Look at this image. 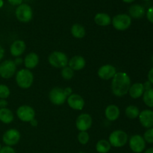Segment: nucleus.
Segmentation results:
<instances>
[{"mask_svg":"<svg viewBox=\"0 0 153 153\" xmlns=\"http://www.w3.org/2000/svg\"><path fill=\"white\" fill-rule=\"evenodd\" d=\"M131 86V79L126 73L117 72L111 79V91L115 97H122L128 93Z\"/></svg>","mask_w":153,"mask_h":153,"instance_id":"f257e3e1","label":"nucleus"},{"mask_svg":"<svg viewBox=\"0 0 153 153\" xmlns=\"http://www.w3.org/2000/svg\"><path fill=\"white\" fill-rule=\"evenodd\" d=\"M15 80L18 87L22 89H28L34 83V74L28 69H21L16 73Z\"/></svg>","mask_w":153,"mask_h":153,"instance_id":"f03ea898","label":"nucleus"},{"mask_svg":"<svg viewBox=\"0 0 153 153\" xmlns=\"http://www.w3.org/2000/svg\"><path fill=\"white\" fill-rule=\"evenodd\" d=\"M48 62L55 68H64L68 66L69 58L64 52L61 51H54L48 57Z\"/></svg>","mask_w":153,"mask_h":153,"instance_id":"7ed1b4c3","label":"nucleus"},{"mask_svg":"<svg viewBox=\"0 0 153 153\" xmlns=\"http://www.w3.org/2000/svg\"><path fill=\"white\" fill-rule=\"evenodd\" d=\"M108 141L111 146L113 147L121 148L128 143V134L123 130H114L109 135Z\"/></svg>","mask_w":153,"mask_h":153,"instance_id":"20e7f679","label":"nucleus"},{"mask_svg":"<svg viewBox=\"0 0 153 153\" xmlns=\"http://www.w3.org/2000/svg\"><path fill=\"white\" fill-rule=\"evenodd\" d=\"M112 25L117 31H126L131 25V18L126 13H120L113 17L111 20Z\"/></svg>","mask_w":153,"mask_h":153,"instance_id":"39448f33","label":"nucleus"},{"mask_svg":"<svg viewBox=\"0 0 153 153\" xmlns=\"http://www.w3.org/2000/svg\"><path fill=\"white\" fill-rule=\"evenodd\" d=\"M16 17L19 22L27 23L30 22L33 18V10L32 8L28 4L22 3L20 5L17 6L15 10Z\"/></svg>","mask_w":153,"mask_h":153,"instance_id":"423d86ee","label":"nucleus"},{"mask_svg":"<svg viewBox=\"0 0 153 153\" xmlns=\"http://www.w3.org/2000/svg\"><path fill=\"white\" fill-rule=\"evenodd\" d=\"M16 73V65L12 60H5L0 64V76L2 79H10Z\"/></svg>","mask_w":153,"mask_h":153,"instance_id":"0eeeda50","label":"nucleus"},{"mask_svg":"<svg viewBox=\"0 0 153 153\" xmlns=\"http://www.w3.org/2000/svg\"><path fill=\"white\" fill-rule=\"evenodd\" d=\"M49 101L55 105H62L67 102V97L63 88L55 87L49 91Z\"/></svg>","mask_w":153,"mask_h":153,"instance_id":"6e6552de","label":"nucleus"},{"mask_svg":"<svg viewBox=\"0 0 153 153\" xmlns=\"http://www.w3.org/2000/svg\"><path fill=\"white\" fill-rule=\"evenodd\" d=\"M16 116L19 120L24 123H29L35 118V111L31 106L23 105L17 108Z\"/></svg>","mask_w":153,"mask_h":153,"instance_id":"1a4fd4ad","label":"nucleus"},{"mask_svg":"<svg viewBox=\"0 0 153 153\" xmlns=\"http://www.w3.org/2000/svg\"><path fill=\"white\" fill-rule=\"evenodd\" d=\"M21 138L20 132L16 128H10L3 134L2 141L6 146H13L17 144Z\"/></svg>","mask_w":153,"mask_h":153,"instance_id":"9d476101","label":"nucleus"},{"mask_svg":"<svg viewBox=\"0 0 153 153\" xmlns=\"http://www.w3.org/2000/svg\"><path fill=\"white\" fill-rule=\"evenodd\" d=\"M130 149L134 153H141L146 148V141L140 134H134L128 139Z\"/></svg>","mask_w":153,"mask_h":153,"instance_id":"9b49d317","label":"nucleus"},{"mask_svg":"<svg viewBox=\"0 0 153 153\" xmlns=\"http://www.w3.org/2000/svg\"><path fill=\"white\" fill-rule=\"evenodd\" d=\"M92 117L87 113H82L79 114L76 120V128L79 131H88L92 126Z\"/></svg>","mask_w":153,"mask_h":153,"instance_id":"f8f14e48","label":"nucleus"},{"mask_svg":"<svg viewBox=\"0 0 153 153\" xmlns=\"http://www.w3.org/2000/svg\"><path fill=\"white\" fill-rule=\"evenodd\" d=\"M117 73V71L114 66L111 64H104L99 68L97 75L101 79L107 81L113 79Z\"/></svg>","mask_w":153,"mask_h":153,"instance_id":"ddd939ff","label":"nucleus"},{"mask_svg":"<svg viewBox=\"0 0 153 153\" xmlns=\"http://www.w3.org/2000/svg\"><path fill=\"white\" fill-rule=\"evenodd\" d=\"M67 102L70 108L75 111H82L85 107V100L81 95L72 94L67 99Z\"/></svg>","mask_w":153,"mask_h":153,"instance_id":"4468645a","label":"nucleus"},{"mask_svg":"<svg viewBox=\"0 0 153 153\" xmlns=\"http://www.w3.org/2000/svg\"><path fill=\"white\" fill-rule=\"evenodd\" d=\"M139 121L142 126L146 128H150L153 127V111L146 110L142 111L139 114Z\"/></svg>","mask_w":153,"mask_h":153,"instance_id":"2eb2a0df","label":"nucleus"},{"mask_svg":"<svg viewBox=\"0 0 153 153\" xmlns=\"http://www.w3.org/2000/svg\"><path fill=\"white\" fill-rule=\"evenodd\" d=\"M26 49V44L22 40H16L10 46V52L12 56L17 58L20 57Z\"/></svg>","mask_w":153,"mask_h":153,"instance_id":"dca6fc26","label":"nucleus"},{"mask_svg":"<svg viewBox=\"0 0 153 153\" xmlns=\"http://www.w3.org/2000/svg\"><path fill=\"white\" fill-rule=\"evenodd\" d=\"M86 66V61L85 58L81 55H75L69 59L68 67H70L73 71H79L83 70Z\"/></svg>","mask_w":153,"mask_h":153,"instance_id":"f3484780","label":"nucleus"},{"mask_svg":"<svg viewBox=\"0 0 153 153\" xmlns=\"http://www.w3.org/2000/svg\"><path fill=\"white\" fill-rule=\"evenodd\" d=\"M40 58L39 55L35 52H29L25 55L23 59V64L25 67V69L28 70H32L34 69L39 64Z\"/></svg>","mask_w":153,"mask_h":153,"instance_id":"a211bd4d","label":"nucleus"},{"mask_svg":"<svg viewBox=\"0 0 153 153\" xmlns=\"http://www.w3.org/2000/svg\"><path fill=\"white\" fill-rule=\"evenodd\" d=\"M120 115V110L116 105H109L105 110V116L108 120L114 122L119 119Z\"/></svg>","mask_w":153,"mask_h":153,"instance_id":"6ab92c4d","label":"nucleus"},{"mask_svg":"<svg viewBox=\"0 0 153 153\" xmlns=\"http://www.w3.org/2000/svg\"><path fill=\"white\" fill-rule=\"evenodd\" d=\"M144 91L143 84L140 82H136L133 85H131L128 94L132 99H138L143 96Z\"/></svg>","mask_w":153,"mask_h":153,"instance_id":"aec40b11","label":"nucleus"},{"mask_svg":"<svg viewBox=\"0 0 153 153\" xmlns=\"http://www.w3.org/2000/svg\"><path fill=\"white\" fill-rule=\"evenodd\" d=\"M111 17L106 13H98L94 16V22L100 26H108L111 24Z\"/></svg>","mask_w":153,"mask_h":153,"instance_id":"412c9836","label":"nucleus"},{"mask_svg":"<svg viewBox=\"0 0 153 153\" xmlns=\"http://www.w3.org/2000/svg\"><path fill=\"white\" fill-rule=\"evenodd\" d=\"M128 13L131 18L140 19L145 15V9L142 5L138 4H132L128 9Z\"/></svg>","mask_w":153,"mask_h":153,"instance_id":"4be33fe9","label":"nucleus"},{"mask_svg":"<svg viewBox=\"0 0 153 153\" xmlns=\"http://www.w3.org/2000/svg\"><path fill=\"white\" fill-rule=\"evenodd\" d=\"M14 120V115L7 108H0V121L4 124H10Z\"/></svg>","mask_w":153,"mask_h":153,"instance_id":"5701e85b","label":"nucleus"},{"mask_svg":"<svg viewBox=\"0 0 153 153\" xmlns=\"http://www.w3.org/2000/svg\"><path fill=\"white\" fill-rule=\"evenodd\" d=\"M70 32L73 37L77 39H82L86 35V31L85 27L79 23H75L72 25Z\"/></svg>","mask_w":153,"mask_h":153,"instance_id":"b1692460","label":"nucleus"},{"mask_svg":"<svg viewBox=\"0 0 153 153\" xmlns=\"http://www.w3.org/2000/svg\"><path fill=\"white\" fill-rule=\"evenodd\" d=\"M111 149L108 140L102 139L100 140L96 144V150L98 153H108Z\"/></svg>","mask_w":153,"mask_h":153,"instance_id":"393cba45","label":"nucleus"},{"mask_svg":"<svg viewBox=\"0 0 153 153\" xmlns=\"http://www.w3.org/2000/svg\"><path fill=\"white\" fill-rule=\"evenodd\" d=\"M125 114L128 119H136L138 117L140 114V110L135 105H128L125 109Z\"/></svg>","mask_w":153,"mask_h":153,"instance_id":"a878e982","label":"nucleus"},{"mask_svg":"<svg viewBox=\"0 0 153 153\" xmlns=\"http://www.w3.org/2000/svg\"><path fill=\"white\" fill-rule=\"evenodd\" d=\"M143 100L146 105L153 108V88L144 91L143 94Z\"/></svg>","mask_w":153,"mask_h":153,"instance_id":"bb28decb","label":"nucleus"},{"mask_svg":"<svg viewBox=\"0 0 153 153\" xmlns=\"http://www.w3.org/2000/svg\"><path fill=\"white\" fill-rule=\"evenodd\" d=\"M74 72L70 67L67 66V67H64L61 70V76L65 80H70L74 77Z\"/></svg>","mask_w":153,"mask_h":153,"instance_id":"cd10ccee","label":"nucleus"},{"mask_svg":"<svg viewBox=\"0 0 153 153\" xmlns=\"http://www.w3.org/2000/svg\"><path fill=\"white\" fill-rule=\"evenodd\" d=\"M77 138L80 144L86 145L90 140V135L88 131H79Z\"/></svg>","mask_w":153,"mask_h":153,"instance_id":"c85d7f7f","label":"nucleus"},{"mask_svg":"<svg viewBox=\"0 0 153 153\" xmlns=\"http://www.w3.org/2000/svg\"><path fill=\"white\" fill-rule=\"evenodd\" d=\"M10 95V88L5 85H0V100H6Z\"/></svg>","mask_w":153,"mask_h":153,"instance_id":"c756f323","label":"nucleus"},{"mask_svg":"<svg viewBox=\"0 0 153 153\" xmlns=\"http://www.w3.org/2000/svg\"><path fill=\"white\" fill-rule=\"evenodd\" d=\"M143 138H144L145 141L147 142V143H153V127L148 128L145 131L144 134H143Z\"/></svg>","mask_w":153,"mask_h":153,"instance_id":"7c9ffc66","label":"nucleus"},{"mask_svg":"<svg viewBox=\"0 0 153 153\" xmlns=\"http://www.w3.org/2000/svg\"><path fill=\"white\" fill-rule=\"evenodd\" d=\"M0 153H16V151L12 146H4L1 148Z\"/></svg>","mask_w":153,"mask_h":153,"instance_id":"2f4dec72","label":"nucleus"},{"mask_svg":"<svg viewBox=\"0 0 153 153\" xmlns=\"http://www.w3.org/2000/svg\"><path fill=\"white\" fill-rule=\"evenodd\" d=\"M146 17H147L148 20L153 24V6L148 9L147 12H146Z\"/></svg>","mask_w":153,"mask_h":153,"instance_id":"473e14b6","label":"nucleus"},{"mask_svg":"<svg viewBox=\"0 0 153 153\" xmlns=\"http://www.w3.org/2000/svg\"><path fill=\"white\" fill-rule=\"evenodd\" d=\"M7 1L13 6H19L22 4V0H7Z\"/></svg>","mask_w":153,"mask_h":153,"instance_id":"72a5a7b5","label":"nucleus"},{"mask_svg":"<svg viewBox=\"0 0 153 153\" xmlns=\"http://www.w3.org/2000/svg\"><path fill=\"white\" fill-rule=\"evenodd\" d=\"M143 88H144V91H148V90L152 89V85L151 84V82H149V81L146 82L144 84H143Z\"/></svg>","mask_w":153,"mask_h":153,"instance_id":"f704fd0d","label":"nucleus"},{"mask_svg":"<svg viewBox=\"0 0 153 153\" xmlns=\"http://www.w3.org/2000/svg\"><path fill=\"white\" fill-rule=\"evenodd\" d=\"M148 81L153 85V67L149 70V73H148Z\"/></svg>","mask_w":153,"mask_h":153,"instance_id":"c9c22d12","label":"nucleus"},{"mask_svg":"<svg viewBox=\"0 0 153 153\" xmlns=\"http://www.w3.org/2000/svg\"><path fill=\"white\" fill-rule=\"evenodd\" d=\"M64 93H65L66 96H67V97H69V96L71 95L72 94H73V90H72V88H70V87H67V88H64Z\"/></svg>","mask_w":153,"mask_h":153,"instance_id":"e433bc0d","label":"nucleus"},{"mask_svg":"<svg viewBox=\"0 0 153 153\" xmlns=\"http://www.w3.org/2000/svg\"><path fill=\"white\" fill-rule=\"evenodd\" d=\"M13 61H14L15 64H16V67H17V66L21 65V64L23 63V59H22V58H20V57H17V58H16V59H15Z\"/></svg>","mask_w":153,"mask_h":153,"instance_id":"4c0bfd02","label":"nucleus"},{"mask_svg":"<svg viewBox=\"0 0 153 153\" xmlns=\"http://www.w3.org/2000/svg\"><path fill=\"white\" fill-rule=\"evenodd\" d=\"M7 105V102L6 100H0V108H6Z\"/></svg>","mask_w":153,"mask_h":153,"instance_id":"58836bf2","label":"nucleus"},{"mask_svg":"<svg viewBox=\"0 0 153 153\" xmlns=\"http://www.w3.org/2000/svg\"><path fill=\"white\" fill-rule=\"evenodd\" d=\"M4 56V49L2 47L1 45H0V61L3 59Z\"/></svg>","mask_w":153,"mask_h":153,"instance_id":"ea45409f","label":"nucleus"},{"mask_svg":"<svg viewBox=\"0 0 153 153\" xmlns=\"http://www.w3.org/2000/svg\"><path fill=\"white\" fill-rule=\"evenodd\" d=\"M29 123L32 127H36V126H37V125H38V121H37V120L34 118V119H33L32 120L30 121Z\"/></svg>","mask_w":153,"mask_h":153,"instance_id":"a19ab883","label":"nucleus"},{"mask_svg":"<svg viewBox=\"0 0 153 153\" xmlns=\"http://www.w3.org/2000/svg\"><path fill=\"white\" fill-rule=\"evenodd\" d=\"M144 153H153V148H149V149H146Z\"/></svg>","mask_w":153,"mask_h":153,"instance_id":"79ce46f5","label":"nucleus"},{"mask_svg":"<svg viewBox=\"0 0 153 153\" xmlns=\"http://www.w3.org/2000/svg\"><path fill=\"white\" fill-rule=\"evenodd\" d=\"M134 1V0H123V1H124V2H126V3H131V2H133Z\"/></svg>","mask_w":153,"mask_h":153,"instance_id":"37998d69","label":"nucleus"},{"mask_svg":"<svg viewBox=\"0 0 153 153\" xmlns=\"http://www.w3.org/2000/svg\"><path fill=\"white\" fill-rule=\"evenodd\" d=\"M3 5H4V1H3V0H0V8L2 7Z\"/></svg>","mask_w":153,"mask_h":153,"instance_id":"c03bdc74","label":"nucleus"},{"mask_svg":"<svg viewBox=\"0 0 153 153\" xmlns=\"http://www.w3.org/2000/svg\"><path fill=\"white\" fill-rule=\"evenodd\" d=\"M78 153H86V152H78Z\"/></svg>","mask_w":153,"mask_h":153,"instance_id":"a18cd8bd","label":"nucleus"},{"mask_svg":"<svg viewBox=\"0 0 153 153\" xmlns=\"http://www.w3.org/2000/svg\"><path fill=\"white\" fill-rule=\"evenodd\" d=\"M1 144H0V149H1Z\"/></svg>","mask_w":153,"mask_h":153,"instance_id":"49530a36","label":"nucleus"},{"mask_svg":"<svg viewBox=\"0 0 153 153\" xmlns=\"http://www.w3.org/2000/svg\"><path fill=\"white\" fill-rule=\"evenodd\" d=\"M144 1H149V0H144Z\"/></svg>","mask_w":153,"mask_h":153,"instance_id":"de8ad7c7","label":"nucleus"},{"mask_svg":"<svg viewBox=\"0 0 153 153\" xmlns=\"http://www.w3.org/2000/svg\"><path fill=\"white\" fill-rule=\"evenodd\" d=\"M152 63H153V56H152Z\"/></svg>","mask_w":153,"mask_h":153,"instance_id":"09e8293b","label":"nucleus"}]
</instances>
